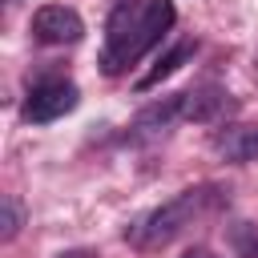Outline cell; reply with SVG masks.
Masks as SVG:
<instances>
[{
	"mask_svg": "<svg viewBox=\"0 0 258 258\" xmlns=\"http://www.w3.org/2000/svg\"><path fill=\"white\" fill-rule=\"evenodd\" d=\"M173 24V4L169 0H121L117 12L105 24V52L101 69L109 77L125 73L141 52H149Z\"/></svg>",
	"mask_w": 258,
	"mask_h": 258,
	"instance_id": "cell-1",
	"label": "cell"
},
{
	"mask_svg": "<svg viewBox=\"0 0 258 258\" xmlns=\"http://www.w3.org/2000/svg\"><path fill=\"white\" fill-rule=\"evenodd\" d=\"M210 206V189H181L177 198H169L165 206H157V210H149L145 218H137L129 230H125V238L129 242H137V246H145V250H153V246H165V242H173L202 210Z\"/></svg>",
	"mask_w": 258,
	"mask_h": 258,
	"instance_id": "cell-2",
	"label": "cell"
},
{
	"mask_svg": "<svg viewBox=\"0 0 258 258\" xmlns=\"http://www.w3.org/2000/svg\"><path fill=\"white\" fill-rule=\"evenodd\" d=\"M77 101H81V89H77V85H69V81H44V85H36V89L24 97V121L48 125V121L73 113Z\"/></svg>",
	"mask_w": 258,
	"mask_h": 258,
	"instance_id": "cell-3",
	"label": "cell"
},
{
	"mask_svg": "<svg viewBox=\"0 0 258 258\" xmlns=\"http://www.w3.org/2000/svg\"><path fill=\"white\" fill-rule=\"evenodd\" d=\"M32 36L40 44H77L85 36V20L64 4H44L32 16Z\"/></svg>",
	"mask_w": 258,
	"mask_h": 258,
	"instance_id": "cell-4",
	"label": "cell"
},
{
	"mask_svg": "<svg viewBox=\"0 0 258 258\" xmlns=\"http://www.w3.org/2000/svg\"><path fill=\"white\" fill-rule=\"evenodd\" d=\"M226 109H230V93H226L222 85H202V89H194V93H181V117H185V121L210 125V121H218Z\"/></svg>",
	"mask_w": 258,
	"mask_h": 258,
	"instance_id": "cell-5",
	"label": "cell"
},
{
	"mask_svg": "<svg viewBox=\"0 0 258 258\" xmlns=\"http://www.w3.org/2000/svg\"><path fill=\"white\" fill-rule=\"evenodd\" d=\"M214 149L234 161V165H246V161H258V125H226L218 137H214Z\"/></svg>",
	"mask_w": 258,
	"mask_h": 258,
	"instance_id": "cell-6",
	"label": "cell"
},
{
	"mask_svg": "<svg viewBox=\"0 0 258 258\" xmlns=\"http://www.w3.org/2000/svg\"><path fill=\"white\" fill-rule=\"evenodd\" d=\"M194 52H198V40H194V36L177 40V44H173V48H169V52H165V56H161V60H157V64H153V69H149L141 81H137V93H145V89H153V85L169 81V77H173V73H177V69H181V64H185Z\"/></svg>",
	"mask_w": 258,
	"mask_h": 258,
	"instance_id": "cell-7",
	"label": "cell"
},
{
	"mask_svg": "<svg viewBox=\"0 0 258 258\" xmlns=\"http://www.w3.org/2000/svg\"><path fill=\"white\" fill-rule=\"evenodd\" d=\"M173 117H181V93H177V97H165V101H157V105H149V109H141L137 121H133V137L161 133Z\"/></svg>",
	"mask_w": 258,
	"mask_h": 258,
	"instance_id": "cell-8",
	"label": "cell"
},
{
	"mask_svg": "<svg viewBox=\"0 0 258 258\" xmlns=\"http://www.w3.org/2000/svg\"><path fill=\"white\" fill-rule=\"evenodd\" d=\"M226 234H230V246L238 258H258V226L254 222H234Z\"/></svg>",
	"mask_w": 258,
	"mask_h": 258,
	"instance_id": "cell-9",
	"label": "cell"
},
{
	"mask_svg": "<svg viewBox=\"0 0 258 258\" xmlns=\"http://www.w3.org/2000/svg\"><path fill=\"white\" fill-rule=\"evenodd\" d=\"M16 230H20V206H16V198H4L0 202V238L12 242Z\"/></svg>",
	"mask_w": 258,
	"mask_h": 258,
	"instance_id": "cell-10",
	"label": "cell"
},
{
	"mask_svg": "<svg viewBox=\"0 0 258 258\" xmlns=\"http://www.w3.org/2000/svg\"><path fill=\"white\" fill-rule=\"evenodd\" d=\"M181 258H218V254H214V250H206V246H194V250H185Z\"/></svg>",
	"mask_w": 258,
	"mask_h": 258,
	"instance_id": "cell-11",
	"label": "cell"
},
{
	"mask_svg": "<svg viewBox=\"0 0 258 258\" xmlns=\"http://www.w3.org/2000/svg\"><path fill=\"white\" fill-rule=\"evenodd\" d=\"M56 258H89L85 250H64V254H56Z\"/></svg>",
	"mask_w": 258,
	"mask_h": 258,
	"instance_id": "cell-12",
	"label": "cell"
},
{
	"mask_svg": "<svg viewBox=\"0 0 258 258\" xmlns=\"http://www.w3.org/2000/svg\"><path fill=\"white\" fill-rule=\"evenodd\" d=\"M12 4H16V0H12Z\"/></svg>",
	"mask_w": 258,
	"mask_h": 258,
	"instance_id": "cell-13",
	"label": "cell"
},
{
	"mask_svg": "<svg viewBox=\"0 0 258 258\" xmlns=\"http://www.w3.org/2000/svg\"><path fill=\"white\" fill-rule=\"evenodd\" d=\"M117 4H121V0H117Z\"/></svg>",
	"mask_w": 258,
	"mask_h": 258,
	"instance_id": "cell-14",
	"label": "cell"
}]
</instances>
